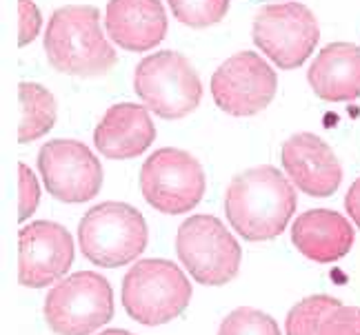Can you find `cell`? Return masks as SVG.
I'll return each mask as SVG.
<instances>
[{
    "label": "cell",
    "instance_id": "cell-7",
    "mask_svg": "<svg viewBox=\"0 0 360 335\" xmlns=\"http://www.w3.org/2000/svg\"><path fill=\"white\" fill-rule=\"evenodd\" d=\"M114 317V293L107 277L78 271L45 298V320L58 335H91Z\"/></svg>",
    "mask_w": 360,
    "mask_h": 335
},
{
    "label": "cell",
    "instance_id": "cell-18",
    "mask_svg": "<svg viewBox=\"0 0 360 335\" xmlns=\"http://www.w3.org/2000/svg\"><path fill=\"white\" fill-rule=\"evenodd\" d=\"M20 127L18 140L22 145L43 138L56 124V98L38 82H20Z\"/></svg>",
    "mask_w": 360,
    "mask_h": 335
},
{
    "label": "cell",
    "instance_id": "cell-16",
    "mask_svg": "<svg viewBox=\"0 0 360 335\" xmlns=\"http://www.w3.org/2000/svg\"><path fill=\"white\" fill-rule=\"evenodd\" d=\"M292 242L304 258L314 262H336L354 247V227L329 209H311L292 225Z\"/></svg>",
    "mask_w": 360,
    "mask_h": 335
},
{
    "label": "cell",
    "instance_id": "cell-9",
    "mask_svg": "<svg viewBox=\"0 0 360 335\" xmlns=\"http://www.w3.org/2000/svg\"><path fill=\"white\" fill-rule=\"evenodd\" d=\"M252 36L271 63L281 69H296L314 53L321 29L307 5L278 3L256 13Z\"/></svg>",
    "mask_w": 360,
    "mask_h": 335
},
{
    "label": "cell",
    "instance_id": "cell-24",
    "mask_svg": "<svg viewBox=\"0 0 360 335\" xmlns=\"http://www.w3.org/2000/svg\"><path fill=\"white\" fill-rule=\"evenodd\" d=\"M43 18L34 0H18V45L25 47L38 36Z\"/></svg>",
    "mask_w": 360,
    "mask_h": 335
},
{
    "label": "cell",
    "instance_id": "cell-17",
    "mask_svg": "<svg viewBox=\"0 0 360 335\" xmlns=\"http://www.w3.org/2000/svg\"><path fill=\"white\" fill-rule=\"evenodd\" d=\"M309 87L327 103H352L360 98V47L331 43L316 55L309 72Z\"/></svg>",
    "mask_w": 360,
    "mask_h": 335
},
{
    "label": "cell",
    "instance_id": "cell-15",
    "mask_svg": "<svg viewBox=\"0 0 360 335\" xmlns=\"http://www.w3.org/2000/svg\"><path fill=\"white\" fill-rule=\"evenodd\" d=\"M156 140V127L149 111L134 103H120L107 114L94 131V143L105 158L129 160L141 156Z\"/></svg>",
    "mask_w": 360,
    "mask_h": 335
},
{
    "label": "cell",
    "instance_id": "cell-25",
    "mask_svg": "<svg viewBox=\"0 0 360 335\" xmlns=\"http://www.w3.org/2000/svg\"><path fill=\"white\" fill-rule=\"evenodd\" d=\"M345 209H347L349 218L356 222V227L360 229V178L349 187L347 195H345Z\"/></svg>",
    "mask_w": 360,
    "mask_h": 335
},
{
    "label": "cell",
    "instance_id": "cell-27",
    "mask_svg": "<svg viewBox=\"0 0 360 335\" xmlns=\"http://www.w3.org/2000/svg\"><path fill=\"white\" fill-rule=\"evenodd\" d=\"M256 3H269V0H256Z\"/></svg>",
    "mask_w": 360,
    "mask_h": 335
},
{
    "label": "cell",
    "instance_id": "cell-6",
    "mask_svg": "<svg viewBox=\"0 0 360 335\" xmlns=\"http://www.w3.org/2000/svg\"><path fill=\"white\" fill-rule=\"evenodd\" d=\"M176 254L196 282L223 287L238 275L243 251L238 240L214 216H191L176 233Z\"/></svg>",
    "mask_w": 360,
    "mask_h": 335
},
{
    "label": "cell",
    "instance_id": "cell-22",
    "mask_svg": "<svg viewBox=\"0 0 360 335\" xmlns=\"http://www.w3.org/2000/svg\"><path fill=\"white\" fill-rule=\"evenodd\" d=\"M318 335H360V309L358 306H336L321 322Z\"/></svg>",
    "mask_w": 360,
    "mask_h": 335
},
{
    "label": "cell",
    "instance_id": "cell-13",
    "mask_svg": "<svg viewBox=\"0 0 360 335\" xmlns=\"http://www.w3.org/2000/svg\"><path fill=\"white\" fill-rule=\"evenodd\" d=\"M283 169L292 183L314 198H327L342 183V169L331 147L316 133H294L283 145Z\"/></svg>",
    "mask_w": 360,
    "mask_h": 335
},
{
    "label": "cell",
    "instance_id": "cell-19",
    "mask_svg": "<svg viewBox=\"0 0 360 335\" xmlns=\"http://www.w3.org/2000/svg\"><path fill=\"white\" fill-rule=\"evenodd\" d=\"M340 306V300L331 296H309L292 306V311L287 313L285 331L287 335H318L323 317Z\"/></svg>",
    "mask_w": 360,
    "mask_h": 335
},
{
    "label": "cell",
    "instance_id": "cell-3",
    "mask_svg": "<svg viewBox=\"0 0 360 335\" xmlns=\"http://www.w3.org/2000/svg\"><path fill=\"white\" fill-rule=\"evenodd\" d=\"M147 222L136 206L101 202L82 216L78 244L82 256L96 267L116 269L134 262L147 247Z\"/></svg>",
    "mask_w": 360,
    "mask_h": 335
},
{
    "label": "cell",
    "instance_id": "cell-4",
    "mask_svg": "<svg viewBox=\"0 0 360 335\" xmlns=\"http://www.w3.org/2000/svg\"><path fill=\"white\" fill-rule=\"evenodd\" d=\"M191 300L187 275L172 260H141L122 280V306L131 320L160 327L176 320Z\"/></svg>",
    "mask_w": 360,
    "mask_h": 335
},
{
    "label": "cell",
    "instance_id": "cell-20",
    "mask_svg": "<svg viewBox=\"0 0 360 335\" xmlns=\"http://www.w3.org/2000/svg\"><path fill=\"white\" fill-rule=\"evenodd\" d=\"M178 22L191 29H207L227 16L229 0H167Z\"/></svg>",
    "mask_w": 360,
    "mask_h": 335
},
{
    "label": "cell",
    "instance_id": "cell-2",
    "mask_svg": "<svg viewBox=\"0 0 360 335\" xmlns=\"http://www.w3.org/2000/svg\"><path fill=\"white\" fill-rule=\"evenodd\" d=\"M45 53L56 72L80 78L103 76L118 63L101 29V13L91 5H69L51 13Z\"/></svg>",
    "mask_w": 360,
    "mask_h": 335
},
{
    "label": "cell",
    "instance_id": "cell-11",
    "mask_svg": "<svg viewBox=\"0 0 360 335\" xmlns=\"http://www.w3.org/2000/svg\"><path fill=\"white\" fill-rule=\"evenodd\" d=\"M38 169L47 191L67 204L89 202L103 187L101 160L78 140H49L38 153Z\"/></svg>",
    "mask_w": 360,
    "mask_h": 335
},
{
    "label": "cell",
    "instance_id": "cell-21",
    "mask_svg": "<svg viewBox=\"0 0 360 335\" xmlns=\"http://www.w3.org/2000/svg\"><path fill=\"white\" fill-rule=\"evenodd\" d=\"M218 335H281V329L265 311L240 306L223 320Z\"/></svg>",
    "mask_w": 360,
    "mask_h": 335
},
{
    "label": "cell",
    "instance_id": "cell-12",
    "mask_svg": "<svg viewBox=\"0 0 360 335\" xmlns=\"http://www.w3.org/2000/svg\"><path fill=\"white\" fill-rule=\"evenodd\" d=\"M18 247V282L30 289L60 280L74 262V238L58 222H30L20 229Z\"/></svg>",
    "mask_w": 360,
    "mask_h": 335
},
{
    "label": "cell",
    "instance_id": "cell-14",
    "mask_svg": "<svg viewBox=\"0 0 360 335\" xmlns=\"http://www.w3.org/2000/svg\"><path fill=\"white\" fill-rule=\"evenodd\" d=\"M107 34L127 51H147L167 36V13L160 0H109Z\"/></svg>",
    "mask_w": 360,
    "mask_h": 335
},
{
    "label": "cell",
    "instance_id": "cell-10",
    "mask_svg": "<svg viewBox=\"0 0 360 335\" xmlns=\"http://www.w3.org/2000/svg\"><path fill=\"white\" fill-rule=\"evenodd\" d=\"M278 80L274 69L256 51L233 53L212 76V96L229 116L249 118L267 109Z\"/></svg>",
    "mask_w": 360,
    "mask_h": 335
},
{
    "label": "cell",
    "instance_id": "cell-26",
    "mask_svg": "<svg viewBox=\"0 0 360 335\" xmlns=\"http://www.w3.org/2000/svg\"><path fill=\"white\" fill-rule=\"evenodd\" d=\"M98 335H134V333L124 331V329H107V331H103V333H98Z\"/></svg>",
    "mask_w": 360,
    "mask_h": 335
},
{
    "label": "cell",
    "instance_id": "cell-23",
    "mask_svg": "<svg viewBox=\"0 0 360 335\" xmlns=\"http://www.w3.org/2000/svg\"><path fill=\"white\" fill-rule=\"evenodd\" d=\"M18 176H20V187H18V218L20 222H25L30 218L40 200V187L38 180L34 176V171L27 166L25 162L18 164Z\"/></svg>",
    "mask_w": 360,
    "mask_h": 335
},
{
    "label": "cell",
    "instance_id": "cell-1",
    "mask_svg": "<svg viewBox=\"0 0 360 335\" xmlns=\"http://www.w3.org/2000/svg\"><path fill=\"white\" fill-rule=\"evenodd\" d=\"M296 211V189L276 166H254L227 187L225 214L233 231L249 242L274 240Z\"/></svg>",
    "mask_w": 360,
    "mask_h": 335
},
{
    "label": "cell",
    "instance_id": "cell-8",
    "mask_svg": "<svg viewBox=\"0 0 360 335\" xmlns=\"http://www.w3.org/2000/svg\"><path fill=\"white\" fill-rule=\"evenodd\" d=\"M207 187L200 162L183 149H158L141 169V191L160 214L178 216L196 206Z\"/></svg>",
    "mask_w": 360,
    "mask_h": 335
},
{
    "label": "cell",
    "instance_id": "cell-5",
    "mask_svg": "<svg viewBox=\"0 0 360 335\" xmlns=\"http://www.w3.org/2000/svg\"><path fill=\"white\" fill-rule=\"evenodd\" d=\"M134 91L147 109L165 120L189 116L202 98L196 69L178 51H158L138 63Z\"/></svg>",
    "mask_w": 360,
    "mask_h": 335
}]
</instances>
